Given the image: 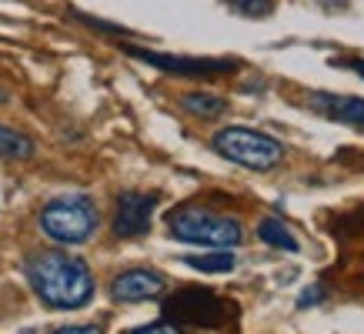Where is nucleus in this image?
<instances>
[{"instance_id":"obj_1","label":"nucleus","mask_w":364,"mask_h":334,"mask_svg":"<svg viewBox=\"0 0 364 334\" xmlns=\"http://www.w3.org/2000/svg\"><path fill=\"white\" fill-rule=\"evenodd\" d=\"M23 274L31 281L33 294L57 311H77L94 298V274H90L87 261L77 254L37 251L27 257Z\"/></svg>"},{"instance_id":"obj_2","label":"nucleus","mask_w":364,"mask_h":334,"mask_svg":"<svg viewBox=\"0 0 364 334\" xmlns=\"http://www.w3.org/2000/svg\"><path fill=\"white\" fill-rule=\"evenodd\" d=\"M167 227L177 241L184 244H204L214 247V251H231V247L241 244L244 227L241 221H234L228 214L208 211V208H194V204H184L177 208L171 217H167Z\"/></svg>"},{"instance_id":"obj_3","label":"nucleus","mask_w":364,"mask_h":334,"mask_svg":"<svg viewBox=\"0 0 364 334\" xmlns=\"http://www.w3.org/2000/svg\"><path fill=\"white\" fill-rule=\"evenodd\" d=\"M237 311L234 304L221 294H214L208 288H181L164 301V321L184 328H204V331H221L228 324H234Z\"/></svg>"},{"instance_id":"obj_4","label":"nucleus","mask_w":364,"mask_h":334,"mask_svg":"<svg viewBox=\"0 0 364 334\" xmlns=\"http://www.w3.org/2000/svg\"><path fill=\"white\" fill-rule=\"evenodd\" d=\"M97 224H100L97 204L87 194L54 198L41 211V231L57 244H84L90 234L97 231Z\"/></svg>"},{"instance_id":"obj_5","label":"nucleus","mask_w":364,"mask_h":334,"mask_svg":"<svg viewBox=\"0 0 364 334\" xmlns=\"http://www.w3.org/2000/svg\"><path fill=\"white\" fill-rule=\"evenodd\" d=\"M210 147L231 161V164H241L247 171H271L284 161V147L281 141H274L271 134L254 131V127H224V131L214 134Z\"/></svg>"},{"instance_id":"obj_6","label":"nucleus","mask_w":364,"mask_h":334,"mask_svg":"<svg viewBox=\"0 0 364 334\" xmlns=\"http://www.w3.org/2000/svg\"><path fill=\"white\" fill-rule=\"evenodd\" d=\"M124 54H131L134 60L167 70V74H181V77H214V74H231L237 70L234 57H184V54H157L147 47H124Z\"/></svg>"},{"instance_id":"obj_7","label":"nucleus","mask_w":364,"mask_h":334,"mask_svg":"<svg viewBox=\"0 0 364 334\" xmlns=\"http://www.w3.org/2000/svg\"><path fill=\"white\" fill-rule=\"evenodd\" d=\"M154 208H157L154 194H137V190L121 194L117 208H114V234L117 237H141V234H147Z\"/></svg>"},{"instance_id":"obj_8","label":"nucleus","mask_w":364,"mask_h":334,"mask_svg":"<svg viewBox=\"0 0 364 334\" xmlns=\"http://www.w3.org/2000/svg\"><path fill=\"white\" fill-rule=\"evenodd\" d=\"M167 291L164 274H157L151 267H134L124 271L111 281V298L121 304H141V301H154Z\"/></svg>"},{"instance_id":"obj_9","label":"nucleus","mask_w":364,"mask_h":334,"mask_svg":"<svg viewBox=\"0 0 364 334\" xmlns=\"http://www.w3.org/2000/svg\"><path fill=\"white\" fill-rule=\"evenodd\" d=\"M311 104L318 107L324 117L341 124H351V127H364V100L361 97H344V94H311Z\"/></svg>"},{"instance_id":"obj_10","label":"nucleus","mask_w":364,"mask_h":334,"mask_svg":"<svg viewBox=\"0 0 364 334\" xmlns=\"http://www.w3.org/2000/svg\"><path fill=\"white\" fill-rule=\"evenodd\" d=\"M181 107H184L188 114H194V117H204V121H210V117H221V114L228 111V100L218 97V94L194 90V94H184V97H181Z\"/></svg>"},{"instance_id":"obj_11","label":"nucleus","mask_w":364,"mask_h":334,"mask_svg":"<svg viewBox=\"0 0 364 334\" xmlns=\"http://www.w3.org/2000/svg\"><path fill=\"white\" fill-rule=\"evenodd\" d=\"M31 154H33L31 137L0 124V157H4V161H23V157H31Z\"/></svg>"},{"instance_id":"obj_12","label":"nucleus","mask_w":364,"mask_h":334,"mask_svg":"<svg viewBox=\"0 0 364 334\" xmlns=\"http://www.w3.org/2000/svg\"><path fill=\"white\" fill-rule=\"evenodd\" d=\"M257 234H261V241L264 244H271V247H281V251H301V244H298V237L287 231L281 221H274V217H267V221H261V227H257Z\"/></svg>"},{"instance_id":"obj_13","label":"nucleus","mask_w":364,"mask_h":334,"mask_svg":"<svg viewBox=\"0 0 364 334\" xmlns=\"http://www.w3.org/2000/svg\"><path fill=\"white\" fill-rule=\"evenodd\" d=\"M184 264L194 267V271H204V274H228L234 267V254L231 251H210V254H191L184 257Z\"/></svg>"},{"instance_id":"obj_14","label":"nucleus","mask_w":364,"mask_h":334,"mask_svg":"<svg viewBox=\"0 0 364 334\" xmlns=\"http://www.w3.org/2000/svg\"><path fill=\"white\" fill-rule=\"evenodd\" d=\"M224 4H231L234 11L244 14V17H267L274 11V0H224Z\"/></svg>"},{"instance_id":"obj_15","label":"nucleus","mask_w":364,"mask_h":334,"mask_svg":"<svg viewBox=\"0 0 364 334\" xmlns=\"http://www.w3.org/2000/svg\"><path fill=\"white\" fill-rule=\"evenodd\" d=\"M127 334H184V331L171 321H154V324H141V328H134Z\"/></svg>"},{"instance_id":"obj_16","label":"nucleus","mask_w":364,"mask_h":334,"mask_svg":"<svg viewBox=\"0 0 364 334\" xmlns=\"http://www.w3.org/2000/svg\"><path fill=\"white\" fill-rule=\"evenodd\" d=\"M324 298H328V288H324V284H311V288L301 294L298 308H314V304H321Z\"/></svg>"},{"instance_id":"obj_17","label":"nucleus","mask_w":364,"mask_h":334,"mask_svg":"<svg viewBox=\"0 0 364 334\" xmlns=\"http://www.w3.org/2000/svg\"><path fill=\"white\" fill-rule=\"evenodd\" d=\"M80 23H87V27H94V31H104V33H127L124 27H114V23H104V21H94V17H87V14H74Z\"/></svg>"},{"instance_id":"obj_18","label":"nucleus","mask_w":364,"mask_h":334,"mask_svg":"<svg viewBox=\"0 0 364 334\" xmlns=\"http://www.w3.org/2000/svg\"><path fill=\"white\" fill-rule=\"evenodd\" d=\"M54 334H104L100 324H67V328H57Z\"/></svg>"},{"instance_id":"obj_19","label":"nucleus","mask_w":364,"mask_h":334,"mask_svg":"<svg viewBox=\"0 0 364 334\" xmlns=\"http://www.w3.org/2000/svg\"><path fill=\"white\" fill-rule=\"evenodd\" d=\"M7 100H11V94H7V87L0 84V104H7Z\"/></svg>"},{"instance_id":"obj_20","label":"nucleus","mask_w":364,"mask_h":334,"mask_svg":"<svg viewBox=\"0 0 364 334\" xmlns=\"http://www.w3.org/2000/svg\"><path fill=\"white\" fill-rule=\"evenodd\" d=\"M351 67H354V70H358V74H361V77H364V60H354Z\"/></svg>"}]
</instances>
